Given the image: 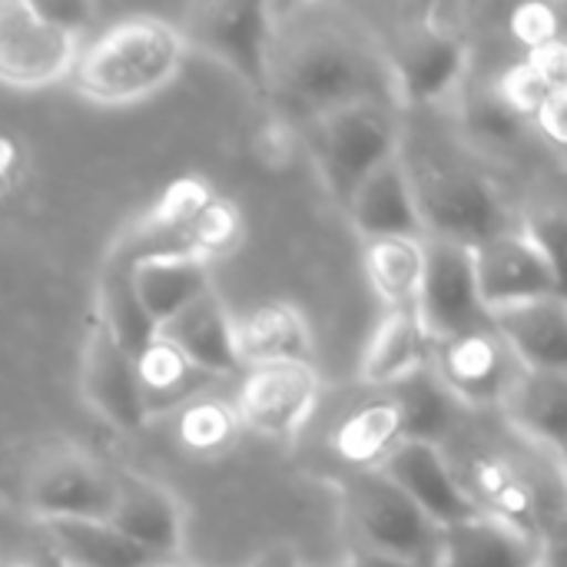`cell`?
Wrapping results in <instances>:
<instances>
[{
	"instance_id": "cell-33",
	"label": "cell",
	"mask_w": 567,
	"mask_h": 567,
	"mask_svg": "<svg viewBox=\"0 0 567 567\" xmlns=\"http://www.w3.org/2000/svg\"><path fill=\"white\" fill-rule=\"evenodd\" d=\"M555 90H565V86H551L528 60H518V63L505 66L498 73V80L492 83V93L525 123H532L538 116V110L548 103V96Z\"/></svg>"
},
{
	"instance_id": "cell-1",
	"label": "cell",
	"mask_w": 567,
	"mask_h": 567,
	"mask_svg": "<svg viewBox=\"0 0 567 567\" xmlns=\"http://www.w3.org/2000/svg\"><path fill=\"white\" fill-rule=\"evenodd\" d=\"M269 93L302 120L355 100L395 103L382 43H372L362 27L319 10L299 13L296 23H279L276 13Z\"/></svg>"
},
{
	"instance_id": "cell-28",
	"label": "cell",
	"mask_w": 567,
	"mask_h": 567,
	"mask_svg": "<svg viewBox=\"0 0 567 567\" xmlns=\"http://www.w3.org/2000/svg\"><path fill=\"white\" fill-rule=\"evenodd\" d=\"M133 362H136V382L150 419L186 405L193 395H199V382L206 379L159 336Z\"/></svg>"
},
{
	"instance_id": "cell-37",
	"label": "cell",
	"mask_w": 567,
	"mask_h": 567,
	"mask_svg": "<svg viewBox=\"0 0 567 567\" xmlns=\"http://www.w3.org/2000/svg\"><path fill=\"white\" fill-rule=\"evenodd\" d=\"M525 60L551 83V86H565L567 76V43L558 37V40H548L535 50L525 53Z\"/></svg>"
},
{
	"instance_id": "cell-23",
	"label": "cell",
	"mask_w": 567,
	"mask_h": 567,
	"mask_svg": "<svg viewBox=\"0 0 567 567\" xmlns=\"http://www.w3.org/2000/svg\"><path fill=\"white\" fill-rule=\"evenodd\" d=\"M502 409L528 442L561 458L567 439V375L522 369L505 392Z\"/></svg>"
},
{
	"instance_id": "cell-30",
	"label": "cell",
	"mask_w": 567,
	"mask_h": 567,
	"mask_svg": "<svg viewBox=\"0 0 567 567\" xmlns=\"http://www.w3.org/2000/svg\"><path fill=\"white\" fill-rule=\"evenodd\" d=\"M176 419V442L186 455L213 458L226 455L239 439V415L233 402H223L216 395H193L186 405L173 412Z\"/></svg>"
},
{
	"instance_id": "cell-25",
	"label": "cell",
	"mask_w": 567,
	"mask_h": 567,
	"mask_svg": "<svg viewBox=\"0 0 567 567\" xmlns=\"http://www.w3.org/2000/svg\"><path fill=\"white\" fill-rule=\"evenodd\" d=\"M399 442H405V432H402L399 405L389 392L346 412L329 435L336 458L346 462L352 472L379 468Z\"/></svg>"
},
{
	"instance_id": "cell-17",
	"label": "cell",
	"mask_w": 567,
	"mask_h": 567,
	"mask_svg": "<svg viewBox=\"0 0 567 567\" xmlns=\"http://www.w3.org/2000/svg\"><path fill=\"white\" fill-rule=\"evenodd\" d=\"M488 326L508 346L525 372L567 375V302L565 292L525 299L488 312Z\"/></svg>"
},
{
	"instance_id": "cell-27",
	"label": "cell",
	"mask_w": 567,
	"mask_h": 567,
	"mask_svg": "<svg viewBox=\"0 0 567 567\" xmlns=\"http://www.w3.org/2000/svg\"><path fill=\"white\" fill-rule=\"evenodd\" d=\"M96 326L106 329V336L130 352L133 359L156 339V326L150 322L146 309L140 306L133 282H130V269H126V256H116L103 276H100V289H96Z\"/></svg>"
},
{
	"instance_id": "cell-4",
	"label": "cell",
	"mask_w": 567,
	"mask_h": 567,
	"mask_svg": "<svg viewBox=\"0 0 567 567\" xmlns=\"http://www.w3.org/2000/svg\"><path fill=\"white\" fill-rule=\"evenodd\" d=\"M409 176L425 239H445L475 249L512 229L505 203L482 173L439 163L419 173L409 166Z\"/></svg>"
},
{
	"instance_id": "cell-12",
	"label": "cell",
	"mask_w": 567,
	"mask_h": 567,
	"mask_svg": "<svg viewBox=\"0 0 567 567\" xmlns=\"http://www.w3.org/2000/svg\"><path fill=\"white\" fill-rule=\"evenodd\" d=\"M316 402L319 372L312 362H276L243 372L233 409L243 429L266 439H289L309 422Z\"/></svg>"
},
{
	"instance_id": "cell-29",
	"label": "cell",
	"mask_w": 567,
	"mask_h": 567,
	"mask_svg": "<svg viewBox=\"0 0 567 567\" xmlns=\"http://www.w3.org/2000/svg\"><path fill=\"white\" fill-rule=\"evenodd\" d=\"M362 262L369 286L385 309L415 306L425 266V239H372L365 243Z\"/></svg>"
},
{
	"instance_id": "cell-14",
	"label": "cell",
	"mask_w": 567,
	"mask_h": 567,
	"mask_svg": "<svg viewBox=\"0 0 567 567\" xmlns=\"http://www.w3.org/2000/svg\"><path fill=\"white\" fill-rule=\"evenodd\" d=\"M475 262V282L485 312L515 306L525 299H542V296H558L565 292L561 269H555L522 233L512 226L508 233L482 243L472 249Z\"/></svg>"
},
{
	"instance_id": "cell-13",
	"label": "cell",
	"mask_w": 567,
	"mask_h": 567,
	"mask_svg": "<svg viewBox=\"0 0 567 567\" xmlns=\"http://www.w3.org/2000/svg\"><path fill=\"white\" fill-rule=\"evenodd\" d=\"M379 472L442 532L482 512V505L455 478L452 465L442 455V445L429 442H399Z\"/></svg>"
},
{
	"instance_id": "cell-6",
	"label": "cell",
	"mask_w": 567,
	"mask_h": 567,
	"mask_svg": "<svg viewBox=\"0 0 567 567\" xmlns=\"http://www.w3.org/2000/svg\"><path fill=\"white\" fill-rule=\"evenodd\" d=\"M173 27L179 30L186 50L223 63L249 90L269 93V50L276 33V13L269 3H193L179 13Z\"/></svg>"
},
{
	"instance_id": "cell-22",
	"label": "cell",
	"mask_w": 567,
	"mask_h": 567,
	"mask_svg": "<svg viewBox=\"0 0 567 567\" xmlns=\"http://www.w3.org/2000/svg\"><path fill=\"white\" fill-rule=\"evenodd\" d=\"M432 349L435 339L425 332L415 306L385 309V316L379 319L362 349L359 379L382 392L395 389L432 365Z\"/></svg>"
},
{
	"instance_id": "cell-7",
	"label": "cell",
	"mask_w": 567,
	"mask_h": 567,
	"mask_svg": "<svg viewBox=\"0 0 567 567\" xmlns=\"http://www.w3.org/2000/svg\"><path fill=\"white\" fill-rule=\"evenodd\" d=\"M116 498V468L83 449L43 452L27 472L23 502L43 522H106Z\"/></svg>"
},
{
	"instance_id": "cell-20",
	"label": "cell",
	"mask_w": 567,
	"mask_h": 567,
	"mask_svg": "<svg viewBox=\"0 0 567 567\" xmlns=\"http://www.w3.org/2000/svg\"><path fill=\"white\" fill-rule=\"evenodd\" d=\"M156 336L169 342L206 379L209 375L229 379V375L246 372L239 359V346H236V319L229 316V309L213 289L199 296L193 306H186L179 316L163 322Z\"/></svg>"
},
{
	"instance_id": "cell-3",
	"label": "cell",
	"mask_w": 567,
	"mask_h": 567,
	"mask_svg": "<svg viewBox=\"0 0 567 567\" xmlns=\"http://www.w3.org/2000/svg\"><path fill=\"white\" fill-rule=\"evenodd\" d=\"M306 126L322 179L342 203L372 169L402 153L399 106L389 100H355L306 120Z\"/></svg>"
},
{
	"instance_id": "cell-16",
	"label": "cell",
	"mask_w": 567,
	"mask_h": 567,
	"mask_svg": "<svg viewBox=\"0 0 567 567\" xmlns=\"http://www.w3.org/2000/svg\"><path fill=\"white\" fill-rule=\"evenodd\" d=\"M80 392L86 405L116 432L136 435L150 425L140 382H136V362L106 336L103 326H93L83 342Z\"/></svg>"
},
{
	"instance_id": "cell-2",
	"label": "cell",
	"mask_w": 567,
	"mask_h": 567,
	"mask_svg": "<svg viewBox=\"0 0 567 567\" xmlns=\"http://www.w3.org/2000/svg\"><path fill=\"white\" fill-rule=\"evenodd\" d=\"M186 43L163 17H126L80 47L70 83L100 106H130L166 90L183 63Z\"/></svg>"
},
{
	"instance_id": "cell-36",
	"label": "cell",
	"mask_w": 567,
	"mask_h": 567,
	"mask_svg": "<svg viewBox=\"0 0 567 567\" xmlns=\"http://www.w3.org/2000/svg\"><path fill=\"white\" fill-rule=\"evenodd\" d=\"M512 33L515 40H522L528 50L558 40L561 37V20L558 10L551 3H525L512 13Z\"/></svg>"
},
{
	"instance_id": "cell-32",
	"label": "cell",
	"mask_w": 567,
	"mask_h": 567,
	"mask_svg": "<svg viewBox=\"0 0 567 567\" xmlns=\"http://www.w3.org/2000/svg\"><path fill=\"white\" fill-rule=\"evenodd\" d=\"M243 229L246 226H243L239 209L229 199H223V196L213 193L199 206V213L193 216V223H189V229L183 236V249L193 252V256H199V259H206V262H213L219 256H229L239 246Z\"/></svg>"
},
{
	"instance_id": "cell-39",
	"label": "cell",
	"mask_w": 567,
	"mask_h": 567,
	"mask_svg": "<svg viewBox=\"0 0 567 567\" xmlns=\"http://www.w3.org/2000/svg\"><path fill=\"white\" fill-rule=\"evenodd\" d=\"M346 567H425V565H412V561H402V558H389V555H375V551L355 548V551L349 555Z\"/></svg>"
},
{
	"instance_id": "cell-21",
	"label": "cell",
	"mask_w": 567,
	"mask_h": 567,
	"mask_svg": "<svg viewBox=\"0 0 567 567\" xmlns=\"http://www.w3.org/2000/svg\"><path fill=\"white\" fill-rule=\"evenodd\" d=\"M126 269H130L133 292L156 329L213 289L209 262L186 249L136 252V256H126Z\"/></svg>"
},
{
	"instance_id": "cell-19",
	"label": "cell",
	"mask_w": 567,
	"mask_h": 567,
	"mask_svg": "<svg viewBox=\"0 0 567 567\" xmlns=\"http://www.w3.org/2000/svg\"><path fill=\"white\" fill-rule=\"evenodd\" d=\"M349 219L355 233L372 243V239H425L419 209H415V193H412V176H409V159L399 153L385 159L379 169H372L346 199Z\"/></svg>"
},
{
	"instance_id": "cell-42",
	"label": "cell",
	"mask_w": 567,
	"mask_h": 567,
	"mask_svg": "<svg viewBox=\"0 0 567 567\" xmlns=\"http://www.w3.org/2000/svg\"><path fill=\"white\" fill-rule=\"evenodd\" d=\"M10 567H33V565H10Z\"/></svg>"
},
{
	"instance_id": "cell-24",
	"label": "cell",
	"mask_w": 567,
	"mask_h": 567,
	"mask_svg": "<svg viewBox=\"0 0 567 567\" xmlns=\"http://www.w3.org/2000/svg\"><path fill=\"white\" fill-rule=\"evenodd\" d=\"M236 346L246 369L276 362H312V332L289 302H266L236 322Z\"/></svg>"
},
{
	"instance_id": "cell-41",
	"label": "cell",
	"mask_w": 567,
	"mask_h": 567,
	"mask_svg": "<svg viewBox=\"0 0 567 567\" xmlns=\"http://www.w3.org/2000/svg\"><path fill=\"white\" fill-rule=\"evenodd\" d=\"M538 567H555V561H551V558H545V561H542Z\"/></svg>"
},
{
	"instance_id": "cell-15",
	"label": "cell",
	"mask_w": 567,
	"mask_h": 567,
	"mask_svg": "<svg viewBox=\"0 0 567 567\" xmlns=\"http://www.w3.org/2000/svg\"><path fill=\"white\" fill-rule=\"evenodd\" d=\"M545 558V542L528 525L482 508L439 532L432 567H538Z\"/></svg>"
},
{
	"instance_id": "cell-18",
	"label": "cell",
	"mask_w": 567,
	"mask_h": 567,
	"mask_svg": "<svg viewBox=\"0 0 567 567\" xmlns=\"http://www.w3.org/2000/svg\"><path fill=\"white\" fill-rule=\"evenodd\" d=\"M106 522L159 561L183 551V508L169 488L146 475L116 472V498Z\"/></svg>"
},
{
	"instance_id": "cell-43",
	"label": "cell",
	"mask_w": 567,
	"mask_h": 567,
	"mask_svg": "<svg viewBox=\"0 0 567 567\" xmlns=\"http://www.w3.org/2000/svg\"><path fill=\"white\" fill-rule=\"evenodd\" d=\"M156 567H179V565H156Z\"/></svg>"
},
{
	"instance_id": "cell-9",
	"label": "cell",
	"mask_w": 567,
	"mask_h": 567,
	"mask_svg": "<svg viewBox=\"0 0 567 567\" xmlns=\"http://www.w3.org/2000/svg\"><path fill=\"white\" fill-rule=\"evenodd\" d=\"M385 70L392 80V96L399 106H432L445 100L465 76L468 47L442 23L402 27L385 47Z\"/></svg>"
},
{
	"instance_id": "cell-11",
	"label": "cell",
	"mask_w": 567,
	"mask_h": 567,
	"mask_svg": "<svg viewBox=\"0 0 567 567\" xmlns=\"http://www.w3.org/2000/svg\"><path fill=\"white\" fill-rule=\"evenodd\" d=\"M432 375L449 392L455 405L488 409L502 405L505 392L518 379L522 365L492 326L439 339L432 349Z\"/></svg>"
},
{
	"instance_id": "cell-10",
	"label": "cell",
	"mask_w": 567,
	"mask_h": 567,
	"mask_svg": "<svg viewBox=\"0 0 567 567\" xmlns=\"http://www.w3.org/2000/svg\"><path fill=\"white\" fill-rule=\"evenodd\" d=\"M415 312L435 342L488 326L468 246L425 239V266L415 296Z\"/></svg>"
},
{
	"instance_id": "cell-26",
	"label": "cell",
	"mask_w": 567,
	"mask_h": 567,
	"mask_svg": "<svg viewBox=\"0 0 567 567\" xmlns=\"http://www.w3.org/2000/svg\"><path fill=\"white\" fill-rule=\"evenodd\" d=\"M47 542L66 567H156L166 565L123 538L110 522H43Z\"/></svg>"
},
{
	"instance_id": "cell-34",
	"label": "cell",
	"mask_w": 567,
	"mask_h": 567,
	"mask_svg": "<svg viewBox=\"0 0 567 567\" xmlns=\"http://www.w3.org/2000/svg\"><path fill=\"white\" fill-rule=\"evenodd\" d=\"M468 120H472V130H475L478 136L492 140V143H512V140L522 133V126H525V120H518V116L492 93V86L482 90V93L468 103Z\"/></svg>"
},
{
	"instance_id": "cell-8",
	"label": "cell",
	"mask_w": 567,
	"mask_h": 567,
	"mask_svg": "<svg viewBox=\"0 0 567 567\" xmlns=\"http://www.w3.org/2000/svg\"><path fill=\"white\" fill-rule=\"evenodd\" d=\"M83 40L50 23L33 0H0V83L47 90L70 80Z\"/></svg>"
},
{
	"instance_id": "cell-31",
	"label": "cell",
	"mask_w": 567,
	"mask_h": 567,
	"mask_svg": "<svg viewBox=\"0 0 567 567\" xmlns=\"http://www.w3.org/2000/svg\"><path fill=\"white\" fill-rule=\"evenodd\" d=\"M395 405H399V415H402V432H405V442H429V445H439L449 429H452V409L455 402L449 399V392L439 385V379L432 375V369L412 375L409 382L395 385V389H385Z\"/></svg>"
},
{
	"instance_id": "cell-40",
	"label": "cell",
	"mask_w": 567,
	"mask_h": 567,
	"mask_svg": "<svg viewBox=\"0 0 567 567\" xmlns=\"http://www.w3.org/2000/svg\"><path fill=\"white\" fill-rule=\"evenodd\" d=\"M252 567H299V565H296V558H292V555H286V551H269V555H262V558H259Z\"/></svg>"
},
{
	"instance_id": "cell-5",
	"label": "cell",
	"mask_w": 567,
	"mask_h": 567,
	"mask_svg": "<svg viewBox=\"0 0 567 567\" xmlns=\"http://www.w3.org/2000/svg\"><path fill=\"white\" fill-rule=\"evenodd\" d=\"M339 495L355 548L432 567L439 528L379 468L342 475Z\"/></svg>"
},
{
	"instance_id": "cell-38",
	"label": "cell",
	"mask_w": 567,
	"mask_h": 567,
	"mask_svg": "<svg viewBox=\"0 0 567 567\" xmlns=\"http://www.w3.org/2000/svg\"><path fill=\"white\" fill-rule=\"evenodd\" d=\"M565 110H567V90H555L548 96V103L538 110V116L532 120L542 136L555 146V150H565L567 143V123H565Z\"/></svg>"
},
{
	"instance_id": "cell-35",
	"label": "cell",
	"mask_w": 567,
	"mask_h": 567,
	"mask_svg": "<svg viewBox=\"0 0 567 567\" xmlns=\"http://www.w3.org/2000/svg\"><path fill=\"white\" fill-rule=\"evenodd\" d=\"M518 233L555 266L561 269V249H565V209L558 203L532 209V216L522 219Z\"/></svg>"
},
{
	"instance_id": "cell-44",
	"label": "cell",
	"mask_w": 567,
	"mask_h": 567,
	"mask_svg": "<svg viewBox=\"0 0 567 567\" xmlns=\"http://www.w3.org/2000/svg\"><path fill=\"white\" fill-rule=\"evenodd\" d=\"M60 567H66V565H60Z\"/></svg>"
}]
</instances>
